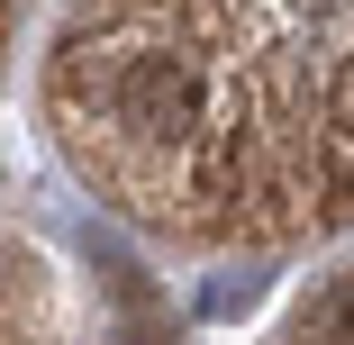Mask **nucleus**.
Segmentation results:
<instances>
[{"label": "nucleus", "instance_id": "nucleus-2", "mask_svg": "<svg viewBox=\"0 0 354 345\" xmlns=\"http://www.w3.org/2000/svg\"><path fill=\"white\" fill-rule=\"evenodd\" d=\"M309 336H318V345H354V282H336V291L309 309Z\"/></svg>", "mask_w": 354, "mask_h": 345}, {"label": "nucleus", "instance_id": "nucleus-1", "mask_svg": "<svg viewBox=\"0 0 354 345\" xmlns=\"http://www.w3.org/2000/svg\"><path fill=\"white\" fill-rule=\"evenodd\" d=\"M109 100L136 136H191L200 127V82H191V64L146 46V55H127L118 73H109Z\"/></svg>", "mask_w": 354, "mask_h": 345}]
</instances>
